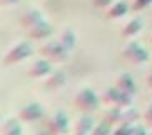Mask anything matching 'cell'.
Returning <instances> with one entry per match:
<instances>
[{
    "label": "cell",
    "mask_w": 152,
    "mask_h": 135,
    "mask_svg": "<svg viewBox=\"0 0 152 135\" xmlns=\"http://www.w3.org/2000/svg\"><path fill=\"white\" fill-rule=\"evenodd\" d=\"M74 102H75V105L80 108L84 113L94 112V110H97V107H99V97L95 95V92L92 89L79 90V94L75 95Z\"/></svg>",
    "instance_id": "277c9868"
},
{
    "label": "cell",
    "mask_w": 152,
    "mask_h": 135,
    "mask_svg": "<svg viewBox=\"0 0 152 135\" xmlns=\"http://www.w3.org/2000/svg\"><path fill=\"white\" fill-rule=\"evenodd\" d=\"M112 125H109L107 122H102V123H99V125L94 127V130L90 132V135H110L112 134Z\"/></svg>",
    "instance_id": "ffe728a7"
},
{
    "label": "cell",
    "mask_w": 152,
    "mask_h": 135,
    "mask_svg": "<svg viewBox=\"0 0 152 135\" xmlns=\"http://www.w3.org/2000/svg\"><path fill=\"white\" fill-rule=\"evenodd\" d=\"M139 118V112L132 105L130 107L121 108V118H119V125H134Z\"/></svg>",
    "instance_id": "5bb4252c"
},
{
    "label": "cell",
    "mask_w": 152,
    "mask_h": 135,
    "mask_svg": "<svg viewBox=\"0 0 152 135\" xmlns=\"http://www.w3.org/2000/svg\"><path fill=\"white\" fill-rule=\"evenodd\" d=\"M94 118L90 117L89 113H85V115H82L79 120L75 122V132H79V134H85V135H90V132L94 130Z\"/></svg>",
    "instance_id": "4fadbf2b"
},
{
    "label": "cell",
    "mask_w": 152,
    "mask_h": 135,
    "mask_svg": "<svg viewBox=\"0 0 152 135\" xmlns=\"http://www.w3.org/2000/svg\"><path fill=\"white\" fill-rule=\"evenodd\" d=\"M119 118H121V108L119 107H110L104 113V122H107L109 125H114V123L119 125Z\"/></svg>",
    "instance_id": "d6986e66"
},
{
    "label": "cell",
    "mask_w": 152,
    "mask_h": 135,
    "mask_svg": "<svg viewBox=\"0 0 152 135\" xmlns=\"http://www.w3.org/2000/svg\"><path fill=\"white\" fill-rule=\"evenodd\" d=\"M132 130H134L132 125H117L110 135H132Z\"/></svg>",
    "instance_id": "44dd1931"
},
{
    "label": "cell",
    "mask_w": 152,
    "mask_h": 135,
    "mask_svg": "<svg viewBox=\"0 0 152 135\" xmlns=\"http://www.w3.org/2000/svg\"><path fill=\"white\" fill-rule=\"evenodd\" d=\"M42 117H44V108H42L40 104H37V102L23 105L20 108V112H18V118L23 122H37Z\"/></svg>",
    "instance_id": "52a82bcc"
},
{
    "label": "cell",
    "mask_w": 152,
    "mask_h": 135,
    "mask_svg": "<svg viewBox=\"0 0 152 135\" xmlns=\"http://www.w3.org/2000/svg\"><path fill=\"white\" fill-rule=\"evenodd\" d=\"M27 35L30 38H35V40H42V38H47V37L52 35V25H50L47 20H40L39 23L32 25L30 28H27Z\"/></svg>",
    "instance_id": "ba28073f"
},
{
    "label": "cell",
    "mask_w": 152,
    "mask_h": 135,
    "mask_svg": "<svg viewBox=\"0 0 152 135\" xmlns=\"http://www.w3.org/2000/svg\"><path fill=\"white\" fill-rule=\"evenodd\" d=\"M122 57L134 65H140L149 60L147 50L142 49L137 42H127V45H124V49H122Z\"/></svg>",
    "instance_id": "5b68a950"
},
{
    "label": "cell",
    "mask_w": 152,
    "mask_h": 135,
    "mask_svg": "<svg viewBox=\"0 0 152 135\" xmlns=\"http://www.w3.org/2000/svg\"><path fill=\"white\" fill-rule=\"evenodd\" d=\"M149 135H152V132H151V134H149Z\"/></svg>",
    "instance_id": "f546056e"
},
{
    "label": "cell",
    "mask_w": 152,
    "mask_h": 135,
    "mask_svg": "<svg viewBox=\"0 0 152 135\" xmlns=\"http://www.w3.org/2000/svg\"><path fill=\"white\" fill-rule=\"evenodd\" d=\"M40 20H44V17H42L40 10H37V9L27 10V12H25V14L20 17V23H22V27H23V28H30L32 25L39 23Z\"/></svg>",
    "instance_id": "7c38bea8"
},
{
    "label": "cell",
    "mask_w": 152,
    "mask_h": 135,
    "mask_svg": "<svg viewBox=\"0 0 152 135\" xmlns=\"http://www.w3.org/2000/svg\"><path fill=\"white\" fill-rule=\"evenodd\" d=\"M147 85L152 89V70L149 72V75H147Z\"/></svg>",
    "instance_id": "4316f807"
},
{
    "label": "cell",
    "mask_w": 152,
    "mask_h": 135,
    "mask_svg": "<svg viewBox=\"0 0 152 135\" xmlns=\"http://www.w3.org/2000/svg\"><path fill=\"white\" fill-rule=\"evenodd\" d=\"M2 135H22V128L15 118H7L2 123Z\"/></svg>",
    "instance_id": "ac0fdd59"
},
{
    "label": "cell",
    "mask_w": 152,
    "mask_h": 135,
    "mask_svg": "<svg viewBox=\"0 0 152 135\" xmlns=\"http://www.w3.org/2000/svg\"><path fill=\"white\" fill-rule=\"evenodd\" d=\"M140 30H142V22H140V18H130L129 22L124 25V28H122V35L124 37H134V35H137Z\"/></svg>",
    "instance_id": "e0dca14e"
},
{
    "label": "cell",
    "mask_w": 152,
    "mask_h": 135,
    "mask_svg": "<svg viewBox=\"0 0 152 135\" xmlns=\"http://www.w3.org/2000/svg\"><path fill=\"white\" fill-rule=\"evenodd\" d=\"M69 52H70V50H67L58 40H49L47 44H44L40 47L42 57L50 60V62H57V63L65 62L67 57H69Z\"/></svg>",
    "instance_id": "6da1fadb"
},
{
    "label": "cell",
    "mask_w": 152,
    "mask_h": 135,
    "mask_svg": "<svg viewBox=\"0 0 152 135\" xmlns=\"http://www.w3.org/2000/svg\"><path fill=\"white\" fill-rule=\"evenodd\" d=\"M32 52H34V49H32V45L28 42H17L7 50L2 62H4V65H14V63H18L25 60L27 57H30Z\"/></svg>",
    "instance_id": "7a4b0ae2"
},
{
    "label": "cell",
    "mask_w": 152,
    "mask_h": 135,
    "mask_svg": "<svg viewBox=\"0 0 152 135\" xmlns=\"http://www.w3.org/2000/svg\"><path fill=\"white\" fill-rule=\"evenodd\" d=\"M60 44L65 47L67 50H72L74 47H75V42H77V38H75V33L70 30V28H64L60 33H58V38H57Z\"/></svg>",
    "instance_id": "2e32d148"
},
{
    "label": "cell",
    "mask_w": 152,
    "mask_h": 135,
    "mask_svg": "<svg viewBox=\"0 0 152 135\" xmlns=\"http://www.w3.org/2000/svg\"><path fill=\"white\" fill-rule=\"evenodd\" d=\"M127 10H129V5L125 4V2H114V4L109 5L107 9V18H121L127 14Z\"/></svg>",
    "instance_id": "9a60e30c"
},
{
    "label": "cell",
    "mask_w": 152,
    "mask_h": 135,
    "mask_svg": "<svg viewBox=\"0 0 152 135\" xmlns=\"http://www.w3.org/2000/svg\"><path fill=\"white\" fill-rule=\"evenodd\" d=\"M47 130L52 135H64L69 132V118L65 112L57 110L47 117Z\"/></svg>",
    "instance_id": "8992f818"
},
{
    "label": "cell",
    "mask_w": 152,
    "mask_h": 135,
    "mask_svg": "<svg viewBox=\"0 0 152 135\" xmlns=\"http://www.w3.org/2000/svg\"><path fill=\"white\" fill-rule=\"evenodd\" d=\"M65 83V73L60 72V70H55V72H50L49 75H47V78H45L44 82V87L49 90H57L60 89V87Z\"/></svg>",
    "instance_id": "8fae6325"
},
{
    "label": "cell",
    "mask_w": 152,
    "mask_h": 135,
    "mask_svg": "<svg viewBox=\"0 0 152 135\" xmlns=\"http://www.w3.org/2000/svg\"><path fill=\"white\" fill-rule=\"evenodd\" d=\"M115 87L121 90L122 94L130 95V97H134L135 92H137V87H135V83H134V78H132L129 73H125V72H122V73L117 75Z\"/></svg>",
    "instance_id": "9c48e42d"
},
{
    "label": "cell",
    "mask_w": 152,
    "mask_h": 135,
    "mask_svg": "<svg viewBox=\"0 0 152 135\" xmlns=\"http://www.w3.org/2000/svg\"><path fill=\"white\" fill-rule=\"evenodd\" d=\"M18 2H20V0H2V5H5V7H14Z\"/></svg>",
    "instance_id": "484cf974"
},
{
    "label": "cell",
    "mask_w": 152,
    "mask_h": 135,
    "mask_svg": "<svg viewBox=\"0 0 152 135\" xmlns=\"http://www.w3.org/2000/svg\"><path fill=\"white\" fill-rule=\"evenodd\" d=\"M92 2H94V5L99 7V9H105V7H109L112 4V0H92Z\"/></svg>",
    "instance_id": "603a6c76"
},
{
    "label": "cell",
    "mask_w": 152,
    "mask_h": 135,
    "mask_svg": "<svg viewBox=\"0 0 152 135\" xmlns=\"http://www.w3.org/2000/svg\"><path fill=\"white\" fill-rule=\"evenodd\" d=\"M100 100H102L104 104L110 105V107L124 108V107H130V105H132L134 97L122 94L117 87H109V89L104 90V94H102V97H100Z\"/></svg>",
    "instance_id": "3957f363"
},
{
    "label": "cell",
    "mask_w": 152,
    "mask_h": 135,
    "mask_svg": "<svg viewBox=\"0 0 152 135\" xmlns=\"http://www.w3.org/2000/svg\"><path fill=\"white\" fill-rule=\"evenodd\" d=\"M35 135H52V134H50V132L49 130H47V132H44V130H40V132H37V134Z\"/></svg>",
    "instance_id": "83f0119b"
},
{
    "label": "cell",
    "mask_w": 152,
    "mask_h": 135,
    "mask_svg": "<svg viewBox=\"0 0 152 135\" xmlns=\"http://www.w3.org/2000/svg\"><path fill=\"white\" fill-rule=\"evenodd\" d=\"M144 118H145V122H147V125L152 127V105L147 107V110H145V113H144Z\"/></svg>",
    "instance_id": "cb8c5ba5"
},
{
    "label": "cell",
    "mask_w": 152,
    "mask_h": 135,
    "mask_svg": "<svg viewBox=\"0 0 152 135\" xmlns=\"http://www.w3.org/2000/svg\"><path fill=\"white\" fill-rule=\"evenodd\" d=\"M52 72V67H50V60L47 59H39L32 63V67L28 68V75L34 77V78H42V77H47Z\"/></svg>",
    "instance_id": "30bf717a"
},
{
    "label": "cell",
    "mask_w": 152,
    "mask_h": 135,
    "mask_svg": "<svg viewBox=\"0 0 152 135\" xmlns=\"http://www.w3.org/2000/svg\"><path fill=\"white\" fill-rule=\"evenodd\" d=\"M74 135H85V134H79V132H74Z\"/></svg>",
    "instance_id": "f1b7e54d"
},
{
    "label": "cell",
    "mask_w": 152,
    "mask_h": 135,
    "mask_svg": "<svg viewBox=\"0 0 152 135\" xmlns=\"http://www.w3.org/2000/svg\"><path fill=\"white\" fill-rule=\"evenodd\" d=\"M132 135H149L147 132L144 130L142 127H134V130H132Z\"/></svg>",
    "instance_id": "d4e9b609"
},
{
    "label": "cell",
    "mask_w": 152,
    "mask_h": 135,
    "mask_svg": "<svg viewBox=\"0 0 152 135\" xmlns=\"http://www.w3.org/2000/svg\"><path fill=\"white\" fill-rule=\"evenodd\" d=\"M151 4H152V0H134V4H132V9H134L135 12H139V10L147 9Z\"/></svg>",
    "instance_id": "7402d4cb"
}]
</instances>
